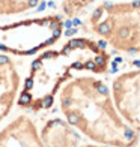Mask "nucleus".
<instances>
[{
  "instance_id": "f257e3e1",
  "label": "nucleus",
  "mask_w": 140,
  "mask_h": 147,
  "mask_svg": "<svg viewBox=\"0 0 140 147\" xmlns=\"http://www.w3.org/2000/svg\"><path fill=\"white\" fill-rule=\"evenodd\" d=\"M56 99L63 120L89 143L107 147L140 144V134L119 114L110 84L99 75L77 74L60 87Z\"/></svg>"
},
{
  "instance_id": "f03ea898",
  "label": "nucleus",
  "mask_w": 140,
  "mask_h": 147,
  "mask_svg": "<svg viewBox=\"0 0 140 147\" xmlns=\"http://www.w3.org/2000/svg\"><path fill=\"white\" fill-rule=\"evenodd\" d=\"M110 60L105 47L90 38H72L59 48H47L32 62L17 105L35 114L50 110L68 80L82 72L104 75L110 69Z\"/></svg>"
},
{
  "instance_id": "7ed1b4c3",
  "label": "nucleus",
  "mask_w": 140,
  "mask_h": 147,
  "mask_svg": "<svg viewBox=\"0 0 140 147\" xmlns=\"http://www.w3.org/2000/svg\"><path fill=\"white\" fill-rule=\"evenodd\" d=\"M88 27L103 45L140 56V0H109L92 9Z\"/></svg>"
},
{
  "instance_id": "20e7f679",
  "label": "nucleus",
  "mask_w": 140,
  "mask_h": 147,
  "mask_svg": "<svg viewBox=\"0 0 140 147\" xmlns=\"http://www.w3.org/2000/svg\"><path fill=\"white\" fill-rule=\"evenodd\" d=\"M62 33L63 18L56 14L0 26V53L14 56L35 54L54 45Z\"/></svg>"
},
{
  "instance_id": "39448f33",
  "label": "nucleus",
  "mask_w": 140,
  "mask_h": 147,
  "mask_svg": "<svg viewBox=\"0 0 140 147\" xmlns=\"http://www.w3.org/2000/svg\"><path fill=\"white\" fill-rule=\"evenodd\" d=\"M110 90L119 114L140 134V65L131 66L113 77Z\"/></svg>"
},
{
  "instance_id": "423d86ee",
  "label": "nucleus",
  "mask_w": 140,
  "mask_h": 147,
  "mask_svg": "<svg viewBox=\"0 0 140 147\" xmlns=\"http://www.w3.org/2000/svg\"><path fill=\"white\" fill-rule=\"evenodd\" d=\"M0 147H44L39 129L29 114H18L0 128Z\"/></svg>"
},
{
  "instance_id": "0eeeda50",
  "label": "nucleus",
  "mask_w": 140,
  "mask_h": 147,
  "mask_svg": "<svg viewBox=\"0 0 140 147\" xmlns=\"http://www.w3.org/2000/svg\"><path fill=\"white\" fill-rule=\"evenodd\" d=\"M23 77L14 57L0 53V123L17 105Z\"/></svg>"
},
{
  "instance_id": "6e6552de",
  "label": "nucleus",
  "mask_w": 140,
  "mask_h": 147,
  "mask_svg": "<svg viewBox=\"0 0 140 147\" xmlns=\"http://www.w3.org/2000/svg\"><path fill=\"white\" fill-rule=\"evenodd\" d=\"M39 134L44 147H78L84 143L83 137L59 117L47 120Z\"/></svg>"
},
{
  "instance_id": "1a4fd4ad",
  "label": "nucleus",
  "mask_w": 140,
  "mask_h": 147,
  "mask_svg": "<svg viewBox=\"0 0 140 147\" xmlns=\"http://www.w3.org/2000/svg\"><path fill=\"white\" fill-rule=\"evenodd\" d=\"M44 2L45 0H0V18L27 14Z\"/></svg>"
},
{
  "instance_id": "9d476101",
  "label": "nucleus",
  "mask_w": 140,
  "mask_h": 147,
  "mask_svg": "<svg viewBox=\"0 0 140 147\" xmlns=\"http://www.w3.org/2000/svg\"><path fill=\"white\" fill-rule=\"evenodd\" d=\"M98 0H60V12L65 18H75Z\"/></svg>"
},
{
  "instance_id": "9b49d317",
  "label": "nucleus",
  "mask_w": 140,
  "mask_h": 147,
  "mask_svg": "<svg viewBox=\"0 0 140 147\" xmlns=\"http://www.w3.org/2000/svg\"><path fill=\"white\" fill-rule=\"evenodd\" d=\"M78 147H107V146H99V144H93V143H83Z\"/></svg>"
}]
</instances>
